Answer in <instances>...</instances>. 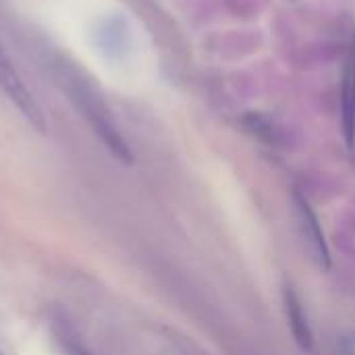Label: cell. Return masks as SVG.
<instances>
[{"mask_svg":"<svg viewBox=\"0 0 355 355\" xmlns=\"http://www.w3.org/2000/svg\"><path fill=\"white\" fill-rule=\"evenodd\" d=\"M52 77L60 92L69 98L73 108L85 119L89 129L96 133V137L104 144V148L123 164L133 162L131 148L121 133L116 119L100 92V87L94 83L89 73L79 69L71 58L58 54L52 62Z\"/></svg>","mask_w":355,"mask_h":355,"instance_id":"obj_1","label":"cell"},{"mask_svg":"<svg viewBox=\"0 0 355 355\" xmlns=\"http://www.w3.org/2000/svg\"><path fill=\"white\" fill-rule=\"evenodd\" d=\"M0 89L2 94L8 98V102L21 112V116L37 131V133H46L48 131V123L46 116L35 100V96L31 94V89L27 87L25 79L21 77L19 69L15 67L10 54L6 52L4 44L0 42Z\"/></svg>","mask_w":355,"mask_h":355,"instance_id":"obj_2","label":"cell"},{"mask_svg":"<svg viewBox=\"0 0 355 355\" xmlns=\"http://www.w3.org/2000/svg\"><path fill=\"white\" fill-rule=\"evenodd\" d=\"M295 218H297V227H300V233L312 254V258L316 260V264L320 268H329L331 266V250H329V243L324 239V233H322V227L318 223V216L316 212L310 208L308 200L302 198V196H295Z\"/></svg>","mask_w":355,"mask_h":355,"instance_id":"obj_3","label":"cell"},{"mask_svg":"<svg viewBox=\"0 0 355 355\" xmlns=\"http://www.w3.org/2000/svg\"><path fill=\"white\" fill-rule=\"evenodd\" d=\"M341 112H343V135L347 146L355 141V40L345 62L343 73V96H341Z\"/></svg>","mask_w":355,"mask_h":355,"instance_id":"obj_4","label":"cell"},{"mask_svg":"<svg viewBox=\"0 0 355 355\" xmlns=\"http://www.w3.org/2000/svg\"><path fill=\"white\" fill-rule=\"evenodd\" d=\"M283 300H285L287 320H289V327H291V333H293L297 345H300L302 349H312V345H314V335H312V329H310L306 310H304V306H302L297 293H295L291 287H285Z\"/></svg>","mask_w":355,"mask_h":355,"instance_id":"obj_5","label":"cell"},{"mask_svg":"<svg viewBox=\"0 0 355 355\" xmlns=\"http://www.w3.org/2000/svg\"><path fill=\"white\" fill-rule=\"evenodd\" d=\"M52 333L64 355H94L62 314L52 316Z\"/></svg>","mask_w":355,"mask_h":355,"instance_id":"obj_6","label":"cell"},{"mask_svg":"<svg viewBox=\"0 0 355 355\" xmlns=\"http://www.w3.org/2000/svg\"><path fill=\"white\" fill-rule=\"evenodd\" d=\"M341 347H343L345 355H355V333H347V335H343V339H341Z\"/></svg>","mask_w":355,"mask_h":355,"instance_id":"obj_7","label":"cell"},{"mask_svg":"<svg viewBox=\"0 0 355 355\" xmlns=\"http://www.w3.org/2000/svg\"><path fill=\"white\" fill-rule=\"evenodd\" d=\"M0 355H2V354H0Z\"/></svg>","mask_w":355,"mask_h":355,"instance_id":"obj_8","label":"cell"}]
</instances>
